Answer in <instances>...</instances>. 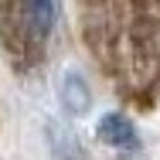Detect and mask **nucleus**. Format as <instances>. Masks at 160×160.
<instances>
[{"label": "nucleus", "instance_id": "nucleus-3", "mask_svg": "<svg viewBox=\"0 0 160 160\" xmlns=\"http://www.w3.org/2000/svg\"><path fill=\"white\" fill-rule=\"evenodd\" d=\"M62 99H65V109H68L72 116H82V112L89 109V89H85L82 75H65Z\"/></svg>", "mask_w": 160, "mask_h": 160}, {"label": "nucleus", "instance_id": "nucleus-1", "mask_svg": "<svg viewBox=\"0 0 160 160\" xmlns=\"http://www.w3.org/2000/svg\"><path fill=\"white\" fill-rule=\"evenodd\" d=\"M62 17V0H10L0 10V31L17 55L41 51Z\"/></svg>", "mask_w": 160, "mask_h": 160}, {"label": "nucleus", "instance_id": "nucleus-2", "mask_svg": "<svg viewBox=\"0 0 160 160\" xmlns=\"http://www.w3.org/2000/svg\"><path fill=\"white\" fill-rule=\"evenodd\" d=\"M96 136H99V143H106V147H119V150H133V147H140L136 126L129 123L126 116H119V112H106V116L99 119V126H96Z\"/></svg>", "mask_w": 160, "mask_h": 160}]
</instances>
